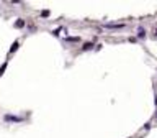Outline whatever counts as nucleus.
<instances>
[{
    "label": "nucleus",
    "instance_id": "1",
    "mask_svg": "<svg viewBox=\"0 0 157 138\" xmlns=\"http://www.w3.org/2000/svg\"><path fill=\"white\" fill-rule=\"evenodd\" d=\"M124 23H106L105 28H123Z\"/></svg>",
    "mask_w": 157,
    "mask_h": 138
},
{
    "label": "nucleus",
    "instance_id": "2",
    "mask_svg": "<svg viewBox=\"0 0 157 138\" xmlns=\"http://www.w3.org/2000/svg\"><path fill=\"white\" fill-rule=\"evenodd\" d=\"M5 120H13V122H20L21 118H18V117H12V115H5Z\"/></svg>",
    "mask_w": 157,
    "mask_h": 138
},
{
    "label": "nucleus",
    "instance_id": "3",
    "mask_svg": "<svg viewBox=\"0 0 157 138\" xmlns=\"http://www.w3.org/2000/svg\"><path fill=\"white\" fill-rule=\"evenodd\" d=\"M18 49V41H15V43L12 44V48H10V53H13V51H16Z\"/></svg>",
    "mask_w": 157,
    "mask_h": 138
},
{
    "label": "nucleus",
    "instance_id": "4",
    "mask_svg": "<svg viewBox=\"0 0 157 138\" xmlns=\"http://www.w3.org/2000/svg\"><path fill=\"white\" fill-rule=\"evenodd\" d=\"M15 26H16V28H21V26H25V21H23V20H18V21L15 23Z\"/></svg>",
    "mask_w": 157,
    "mask_h": 138
},
{
    "label": "nucleus",
    "instance_id": "5",
    "mask_svg": "<svg viewBox=\"0 0 157 138\" xmlns=\"http://www.w3.org/2000/svg\"><path fill=\"white\" fill-rule=\"evenodd\" d=\"M137 36H139V38H144V36H146V31L142 30V28H139V31H137Z\"/></svg>",
    "mask_w": 157,
    "mask_h": 138
},
{
    "label": "nucleus",
    "instance_id": "6",
    "mask_svg": "<svg viewBox=\"0 0 157 138\" xmlns=\"http://www.w3.org/2000/svg\"><path fill=\"white\" fill-rule=\"evenodd\" d=\"M92 46H93V44H92V43H85V44H83V49H90Z\"/></svg>",
    "mask_w": 157,
    "mask_h": 138
},
{
    "label": "nucleus",
    "instance_id": "7",
    "mask_svg": "<svg viewBox=\"0 0 157 138\" xmlns=\"http://www.w3.org/2000/svg\"><path fill=\"white\" fill-rule=\"evenodd\" d=\"M156 38H157V30H156Z\"/></svg>",
    "mask_w": 157,
    "mask_h": 138
},
{
    "label": "nucleus",
    "instance_id": "8",
    "mask_svg": "<svg viewBox=\"0 0 157 138\" xmlns=\"http://www.w3.org/2000/svg\"><path fill=\"white\" fill-rule=\"evenodd\" d=\"M156 104H157V97H156Z\"/></svg>",
    "mask_w": 157,
    "mask_h": 138
},
{
    "label": "nucleus",
    "instance_id": "9",
    "mask_svg": "<svg viewBox=\"0 0 157 138\" xmlns=\"http://www.w3.org/2000/svg\"><path fill=\"white\" fill-rule=\"evenodd\" d=\"M156 118H157V115H156Z\"/></svg>",
    "mask_w": 157,
    "mask_h": 138
}]
</instances>
